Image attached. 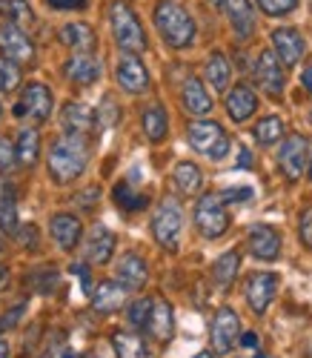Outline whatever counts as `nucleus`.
Listing matches in <instances>:
<instances>
[{
  "label": "nucleus",
  "mask_w": 312,
  "mask_h": 358,
  "mask_svg": "<svg viewBox=\"0 0 312 358\" xmlns=\"http://www.w3.org/2000/svg\"><path fill=\"white\" fill-rule=\"evenodd\" d=\"M255 358H269V355H255Z\"/></svg>",
  "instance_id": "4d7b16f0"
},
{
  "label": "nucleus",
  "mask_w": 312,
  "mask_h": 358,
  "mask_svg": "<svg viewBox=\"0 0 312 358\" xmlns=\"http://www.w3.org/2000/svg\"><path fill=\"white\" fill-rule=\"evenodd\" d=\"M224 106H227V115L232 117L235 124H243V121H249V117L255 115V109H258V95H255V89L249 86V83H235L229 92H227Z\"/></svg>",
  "instance_id": "6ab92c4d"
},
{
  "label": "nucleus",
  "mask_w": 312,
  "mask_h": 358,
  "mask_svg": "<svg viewBox=\"0 0 312 358\" xmlns=\"http://www.w3.org/2000/svg\"><path fill=\"white\" fill-rule=\"evenodd\" d=\"M241 347L255 350V347H258V336H255V333H243V336H241Z\"/></svg>",
  "instance_id": "a18cd8bd"
},
{
  "label": "nucleus",
  "mask_w": 312,
  "mask_h": 358,
  "mask_svg": "<svg viewBox=\"0 0 312 358\" xmlns=\"http://www.w3.org/2000/svg\"><path fill=\"white\" fill-rule=\"evenodd\" d=\"M23 313H26V304H17L12 313H6L3 318H0V330H9V327H15V324H17V318H20Z\"/></svg>",
  "instance_id": "c03bdc74"
},
{
  "label": "nucleus",
  "mask_w": 312,
  "mask_h": 358,
  "mask_svg": "<svg viewBox=\"0 0 312 358\" xmlns=\"http://www.w3.org/2000/svg\"><path fill=\"white\" fill-rule=\"evenodd\" d=\"M306 175H309V181H312V158H309V166H306Z\"/></svg>",
  "instance_id": "603ef678"
},
{
  "label": "nucleus",
  "mask_w": 312,
  "mask_h": 358,
  "mask_svg": "<svg viewBox=\"0 0 312 358\" xmlns=\"http://www.w3.org/2000/svg\"><path fill=\"white\" fill-rule=\"evenodd\" d=\"M146 333L158 344L172 341V336H175V313H172L169 301H164V298H152V313H149Z\"/></svg>",
  "instance_id": "412c9836"
},
{
  "label": "nucleus",
  "mask_w": 312,
  "mask_h": 358,
  "mask_svg": "<svg viewBox=\"0 0 312 358\" xmlns=\"http://www.w3.org/2000/svg\"><path fill=\"white\" fill-rule=\"evenodd\" d=\"M238 166H241V169H249V166H253V155H249V149H243V146H241V158H238Z\"/></svg>",
  "instance_id": "49530a36"
},
{
  "label": "nucleus",
  "mask_w": 312,
  "mask_h": 358,
  "mask_svg": "<svg viewBox=\"0 0 312 358\" xmlns=\"http://www.w3.org/2000/svg\"><path fill=\"white\" fill-rule=\"evenodd\" d=\"M172 184L178 187L180 195H198L204 187V175L192 161H180L172 172Z\"/></svg>",
  "instance_id": "7c9ffc66"
},
{
  "label": "nucleus",
  "mask_w": 312,
  "mask_h": 358,
  "mask_svg": "<svg viewBox=\"0 0 312 358\" xmlns=\"http://www.w3.org/2000/svg\"><path fill=\"white\" fill-rule=\"evenodd\" d=\"M253 135H255V141L261 146H272V143H278L281 138H284V121H281L278 115H267L255 124Z\"/></svg>",
  "instance_id": "f704fd0d"
},
{
  "label": "nucleus",
  "mask_w": 312,
  "mask_h": 358,
  "mask_svg": "<svg viewBox=\"0 0 312 358\" xmlns=\"http://www.w3.org/2000/svg\"><path fill=\"white\" fill-rule=\"evenodd\" d=\"M301 83H304L306 92H312V66H306V69L301 72Z\"/></svg>",
  "instance_id": "de8ad7c7"
},
{
  "label": "nucleus",
  "mask_w": 312,
  "mask_h": 358,
  "mask_svg": "<svg viewBox=\"0 0 312 358\" xmlns=\"http://www.w3.org/2000/svg\"><path fill=\"white\" fill-rule=\"evenodd\" d=\"M224 12L238 41H249L255 35V9L249 0H224Z\"/></svg>",
  "instance_id": "4be33fe9"
},
{
  "label": "nucleus",
  "mask_w": 312,
  "mask_h": 358,
  "mask_svg": "<svg viewBox=\"0 0 312 358\" xmlns=\"http://www.w3.org/2000/svg\"><path fill=\"white\" fill-rule=\"evenodd\" d=\"M192 358H215L212 352H198V355H192Z\"/></svg>",
  "instance_id": "3c124183"
},
{
  "label": "nucleus",
  "mask_w": 312,
  "mask_h": 358,
  "mask_svg": "<svg viewBox=\"0 0 312 358\" xmlns=\"http://www.w3.org/2000/svg\"><path fill=\"white\" fill-rule=\"evenodd\" d=\"M309 124H312V109H309Z\"/></svg>",
  "instance_id": "5fc2aeb1"
},
{
  "label": "nucleus",
  "mask_w": 312,
  "mask_h": 358,
  "mask_svg": "<svg viewBox=\"0 0 312 358\" xmlns=\"http://www.w3.org/2000/svg\"><path fill=\"white\" fill-rule=\"evenodd\" d=\"M255 3L269 17H284V15H292L298 9V0H255Z\"/></svg>",
  "instance_id": "58836bf2"
},
{
  "label": "nucleus",
  "mask_w": 312,
  "mask_h": 358,
  "mask_svg": "<svg viewBox=\"0 0 312 358\" xmlns=\"http://www.w3.org/2000/svg\"><path fill=\"white\" fill-rule=\"evenodd\" d=\"M246 244H249V252H253V258L258 261H275L281 255V232L269 224H255L253 229H249V238H246Z\"/></svg>",
  "instance_id": "dca6fc26"
},
{
  "label": "nucleus",
  "mask_w": 312,
  "mask_h": 358,
  "mask_svg": "<svg viewBox=\"0 0 312 358\" xmlns=\"http://www.w3.org/2000/svg\"><path fill=\"white\" fill-rule=\"evenodd\" d=\"M298 241L306 250H312V206H306V210L301 213V218H298Z\"/></svg>",
  "instance_id": "ea45409f"
},
{
  "label": "nucleus",
  "mask_w": 312,
  "mask_h": 358,
  "mask_svg": "<svg viewBox=\"0 0 312 358\" xmlns=\"http://www.w3.org/2000/svg\"><path fill=\"white\" fill-rule=\"evenodd\" d=\"M241 338V318L235 310L229 307H221L212 318V327H209V341H212V350L215 355H227L232 352L235 341Z\"/></svg>",
  "instance_id": "6e6552de"
},
{
  "label": "nucleus",
  "mask_w": 312,
  "mask_h": 358,
  "mask_svg": "<svg viewBox=\"0 0 312 358\" xmlns=\"http://www.w3.org/2000/svg\"><path fill=\"white\" fill-rule=\"evenodd\" d=\"M89 161V141L64 135L49 149V172L57 184H72L83 175Z\"/></svg>",
  "instance_id": "f03ea898"
},
{
  "label": "nucleus",
  "mask_w": 312,
  "mask_h": 358,
  "mask_svg": "<svg viewBox=\"0 0 312 358\" xmlns=\"http://www.w3.org/2000/svg\"><path fill=\"white\" fill-rule=\"evenodd\" d=\"M6 287H9V270L0 264V289H6Z\"/></svg>",
  "instance_id": "09e8293b"
},
{
  "label": "nucleus",
  "mask_w": 312,
  "mask_h": 358,
  "mask_svg": "<svg viewBox=\"0 0 312 358\" xmlns=\"http://www.w3.org/2000/svg\"><path fill=\"white\" fill-rule=\"evenodd\" d=\"M152 17H155V26H158V32L169 49H186V46L195 43V32H198L195 20L178 0H161V3L155 6Z\"/></svg>",
  "instance_id": "f257e3e1"
},
{
  "label": "nucleus",
  "mask_w": 312,
  "mask_h": 358,
  "mask_svg": "<svg viewBox=\"0 0 312 358\" xmlns=\"http://www.w3.org/2000/svg\"><path fill=\"white\" fill-rule=\"evenodd\" d=\"M149 313H152V298H138V301L129 304V324L135 327V330H146L149 324Z\"/></svg>",
  "instance_id": "4c0bfd02"
},
{
  "label": "nucleus",
  "mask_w": 312,
  "mask_h": 358,
  "mask_svg": "<svg viewBox=\"0 0 312 358\" xmlns=\"http://www.w3.org/2000/svg\"><path fill=\"white\" fill-rule=\"evenodd\" d=\"M17 227V198H15V187L0 181V229L3 232H15Z\"/></svg>",
  "instance_id": "473e14b6"
},
{
  "label": "nucleus",
  "mask_w": 312,
  "mask_h": 358,
  "mask_svg": "<svg viewBox=\"0 0 312 358\" xmlns=\"http://www.w3.org/2000/svg\"><path fill=\"white\" fill-rule=\"evenodd\" d=\"M15 152L20 166H35L41 158V135L35 127H20L17 141H15Z\"/></svg>",
  "instance_id": "c85d7f7f"
},
{
  "label": "nucleus",
  "mask_w": 312,
  "mask_h": 358,
  "mask_svg": "<svg viewBox=\"0 0 312 358\" xmlns=\"http://www.w3.org/2000/svg\"><path fill=\"white\" fill-rule=\"evenodd\" d=\"M57 41L64 43L66 49H72L75 55H95L98 46V35L89 23L78 20V23H64L57 29Z\"/></svg>",
  "instance_id": "f3484780"
},
{
  "label": "nucleus",
  "mask_w": 312,
  "mask_h": 358,
  "mask_svg": "<svg viewBox=\"0 0 312 358\" xmlns=\"http://www.w3.org/2000/svg\"><path fill=\"white\" fill-rule=\"evenodd\" d=\"M238 270H241V252L238 250H227L224 255H218L215 264H212V281L215 287H232V281L238 278Z\"/></svg>",
  "instance_id": "c756f323"
},
{
  "label": "nucleus",
  "mask_w": 312,
  "mask_h": 358,
  "mask_svg": "<svg viewBox=\"0 0 312 358\" xmlns=\"http://www.w3.org/2000/svg\"><path fill=\"white\" fill-rule=\"evenodd\" d=\"M64 72L72 83H80V86H89L101 78V61L95 55H72L69 61L64 64Z\"/></svg>",
  "instance_id": "a878e982"
},
{
  "label": "nucleus",
  "mask_w": 312,
  "mask_h": 358,
  "mask_svg": "<svg viewBox=\"0 0 312 358\" xmlns=\"http://www.w3.org/2000/svg\"><path fill=\"white\" fill-rule=\"evenodd\" d=\"M204 75H206V80H209V86L215 89V92H224L227 83H229V75H232L229 61L224 57V52H212V55L206 57Z\"/></svg>",
  "instance_id": "2f4dec72"
},
{
  "label": "nucleus",
  "mask_w": 312,
  "mask_h": 358,
  "mask_svg": "<svg viewBox=\"0 0 312 358\" xmlns=\"http://www.w3.org/2000/svg\"><path fill=\"white\" fill-rule=\"evenodd\" d=\"M115 232L109 229V227H104V224H98L95 229L89 232V238H86V261L89 264H109V258L115 255Z\"/></svg>",
  "instance_id": "5701e85b"
},
{
  "label": "nucleus",
  "mask_w": 312,
  "mask_h": 358,
  "mask_svg": "<svg viewBox=\"0 0 312 358\" xmlns=\"http://www.w3.org/2000/svg\"><path fill=\"white\" fill-rule=\"evenodd\" d=\"M17 86H20V66L15 61H9V57L0 55V92L12 95Z\"/></svg>",
  "instance_id": "e433bc0d"
},
{
  "label": "nucleus",
  "mask_w": 312,
  "mask_h": 358,
  "mask_svg": "<svg viewBox=\"0 0 312 358\" xmlns=\"http://www.w3.org/2000/svg\"><path fill=\"white\" fill-rule=\"evenodd\" d=\"M232 218L227 213V201L221 198V192H206L198 198L195 203V227L204 238L215 241V238H221L227 229H229Z\"/></svg>",
  "instance_id": "39448f33"
},
{
  "label": "nucleus",
  "mask_w": 312,
  "mask_h": 358,
  "mask_svg": "<svg viewBox=\"0 0 312 358\" xmlns=\"http://www.w3.org/2000/svg\"><path fill=\"white\" fill-rule=\"evenodd\" d=\"M0 358H9V344H6V338H0Z\"/></svg>",
  "instance_id": "8fccbe9b"
},
{
  "label": "nucleus",
  "mask_w": 312,
  "mask_h": 358,
  "mask_svg": "<svg viewBox=\"0 0 312 358\" xmlns=\"http://www.w3.org/2000/svg\"><path fill=\"white\" fill-rule=\"evenodd\" d=\"M0 55L15 64H32L35 61V43L20 26L6 23L0 26Z\"/></svg>",
  "instance_id": "ddd939ff"
},
{
  "label": "nucleus",
  "mask_w": 312,
  "mask_h": 358,
  "mask_svg": "<svg viewBox=\"0 0 312 358\" xmlns=\"http://www.w3.org/2000/svg\"><path fill=\"white\" fill-rule=\"evenodd\" d=\"M115 80H118V86L123 89V92H129V95H143L149 89V72H146L143 61L138 55H129V52L120 55V61L115 66Z\"/></svg>",
  "instance_id": "9d476101"
},
{
  "label": "nucleus",
  "mask_w": 312,
  "mask_h": 358,
  "mask_svg": "<svg viewBox=\"0 0 312 358\" xmlns=\"http://www.w3.org/2000/svg\"><path fill=\"white\" fill-rule=\"evenodd\" d=\"M253 75H255L258 86L264 89L269 98H281V92H284V86H287V72H284V64H281V57H278L272 49H264V52L258 55Z\"/></svg>",
  "instance_id": "1a4fd4ad"
},
{
  "label": "nucleus",
  "mask_w": 312,
  "mask_h": 358,
  "mask_svg": "<svg viewBox=\"0 0 312 358\" xmlns=\"http://www.w3.org/2000/svg\"><path fill=\"white\" fill-rule=\"evenodd\" d=\"M3 9H6V15L12 17V23L20 26V29H23V26L29 29V26H35V23H38L32 6H29L26 0H6V6H3Z\"/></svg>",
  "instance_id": "c9c22d12"
},
{
  "label": "nucleus",
  "mask_w": 312,
  "mask_h": 358,
  "mask_svg": "<svg viewBox=\"0 0 312 358\" xmlns=\"http://www.w3.org/2000/svg\"><path fill=\"white\" fill-rule=\"evenodd\" d=\"M60 127H64V132L69 138H86L89 141V135L98 127V112L80 101H72L60 109Z\"/></svg>",
  "instance_id": "9b49d317"
},
{
  "label": "nucleus",
  "mask_w": 312,
  "mask_h": 358,
  "mask_svg": "<svg viewBox=\"0 0 312 358\" xmlns=\"http://www.w3.org/2000/svg\"><path fill=\"white\" fill-rule=\"evenodd\" d=\"M180 229H183V213L175 198H164L158 210L152 213V235L164 250L178 252L180 247Z\"/></svg>",
  "instance_id": "423d86ee"
},
{
  "label": "nucleus",
  "mask_w": 312,
  "mask_h": 358,
  "mask_svg": "<svg viewBox=\"0 0 312 358\" xmlns=\"http://www.w3.org/2000/svg\"><path fill=\"white\" fill-rule=\"evenodd\" d=\"M0 117H3V106H0Z\"/></svg>",
  "instance_id": "6e6d98bb"
},
{
  "label": "nucleus",
  "mask_w": 312,
  "mask_h": 358,
  "mask_svg": "<svg viewBox=\"0 0 312 358\" xmlns=\"http://www.w3.org/2000/svg\"><path fill=\"white\" fill-rule=\"evenodd\" d=\"M275 292H278V275L275 273H253L243 287L246 304L255 315H264L269 310V304L275 301Z\"/></svg>",
  "instance_id": "f8f14e48"
},
{
  "label": "nucleus",
  "mask_w": 312,
  "mask_h": 358,
  "mask_svg": "<svg viewBox=\"0 0 312 358\" xmlns=\"http://www.w3.org/2000/svg\"><path fill=\"white\" fill-rule=\"evenodd\" d=\"M272 52L281 57V64L284 66H295L304 57V52H306V41H304V35L298 32V29L281 26V29L272 32Z\"/></svg>",
  "instance_id": "2eb2a0df"
},
{
  "label": "nucleus",
  "mask_w": 312,
  "mask_h": 358,
  "mask_svg": "<svg viewBox=\"0 0 312 358\" xmlns=\"http://www.w3.org/2000/svg\"><path fill=\"white\" fill-rule=\"evenodd\" d=\"M49 232L55 238V244L64 250V252H72L78 244H80V238H83V224L78 215L72 213H60L49 221Z\"/></svg>",
  "instance_id": "aec40b11"
},
{
  "label": "nucleus",
  "mask_w": 312,
  "mask_h": 358,
  "mask_svg": "<svg viewBox=\"0 0 312 358\" xmlns=\"http://www.w3.org/2000/svg\"><path fill=\"white\" fill-rule=\"evenodd\" d=\"M186 138L195 152L206 155L209 161H224L229 155V135L218 121H192L186 127Z\"/></svg>",
  "instance_id": "20e7f679"
},
{
  "label": "nucleus",
  "mask_w": 312,
  "mask_h": 358,
  "mask_svg": "<svg viewBox=\"0 0 312 358\" xmlns=\"http://www.w3.org/2000/svg\"><path fill=\"white\" fill-rule=\"evenodd\" d=\"M17 161V152H15V146L6 141V138H0V172H9Z\"/></svg>",
  "instance_id": "a19ab883"
},
{
  "label": "nucleus",
  "mask_w": 312,
  "mask_h": 358,
  "mask_svg": "<svg viewBox=\"0 0 312 358\" xmlns=\"http://www.w3.org/2000/svg\"><path fill=\"white\" fill-rule=\"evenodd\" d=\"M180 103H183L186 112L198 115V117L212 112V98H209V92H206V86H204L201 78L190 75L183 80V86H180Z\"/></svg>",
  "instance_id": "b1692460"
},
{
  "label": "nucleus",
  "mask_w": 312,
  "mask_h": 358,
  "mask_svg": "<svg viewBox=\"0 0 312 358\" xmlns=\"http://www.w3.org/2000/svg\"><path fill=\"white\" fill-rule=\"evenodd\" d=\"M78 358H95V355H78Z\"/></svg>",
  "instance_id": "864d4df0"
},
{
  "label": "nucleus",
  "mask_w": 312,
  "mask_h": 358,
  "mask_svg": "<svg viewBox=\"0 0 312 358\" xmlns=\"http://www.w3.org/2000/svg\"><path fill=\"white\" fill-rule=\"evenodd\" d=\"M112 198H115V203L120 206V210H127V213H141L149 203V198L143 192H138L135 187H129V184H118L112 189Z\"/></svg>",
  "instance_id": "72a5a7b5"
},
{
  "label": "nucleus",
  "mask_w": 312,
  "mask_h": 358,
  "mask_svg": "<svg viewBox=\"0 0 312 358\" xmlns=\"http://www.w3.org/2000/svg\"><path fill=\"white\" fill-rule=\"evenodd\" d=\"M115 281H118L123 289H127V292L143 289L146 281H149V266H146V261H143L141 255H135V252H127V255L118 261Z\"/></svg>",
  "instance_id": "a211bd4d"
},
{
  "label": "nucleus",
  "mask_w": 312,
  "mask_h": 358,
  "mask_svg": "<svg viewBox=\"0 0 312 358\" xmlns=\"http://www.w3.org/2000/svg\"><path fill=\"white\" fill-rule=\"evenodd\" d=\"M112 350L118 358H158V352H155V347L138 336V333H127L120 330L112 336Z\"/></svg>",
  "instance_id": "393cba45"
},
{
  "label": "nucleus",
  "mask_w": 312,
  "mask_h": 358,
  "mask_svg": "<svg viewBox=\"0 0 312 358\" xmlns=\"http://www.w3.org/2000/svg\"><path fill=\"white\" fill-rule=\"evenodd\" d=\"M109 26H112V38L115 43L129 52V55H143L146 52V35H143V26L138 20V15L123 3V0H115L109 6Z\"/></svg>",
  "instance_id": "7ed1b4c3"
},
{
  "label": "nucleus",
  "mask_w": 312,
  "mask_h": 358,
  "mask_svg": "<svg viewBox=\"0 0 312 358\" xmlns=\"http://www.w3.org/2000/svg\"><path fill=\"white\" fill-rule=\"evenodd\" d=\"M49 9H57V12H66V9H83L86 0H46Z\"/></svg>",
  "instance_id": "37998d69"
},
{
  "label": "nucleus",
  "mask_w": 312,
  "mask_h": 358,
  "mask_svg": "<svg viewBox=\"0 0 312 358\" xmlns=\"http://www.w3.org/2000/svg\"><path fill=\"white\" fill-rule=\"evenodd\" d=\"M141 124H143V135L149 143H161L169 132V117H166V109L161 103L146 106L141 115Z\"/></svg>",
  "instance_id": "cd10ccee"
},
{
  "label": "nucleus",
  "mask_w": 312,
  "mask_h": 358,
  "mask_svg": "<svg viewBox=\"0 0 312 358\" xmlns=\"http://www.w3.org/2000/svg\"><path fill=\"white\" fill-rule=\"evenodd\" d=\"M55 98H52V89L43 83H26L23 92H20V103L15 106L17 117H26L32 124H46L49 115H52Z\"/></svg>",
  "instance_id": "0eeeda50"
},
{
  "label": "nucleus",
  "mask_w": 312,
  "mask_h": 358,
  "mask_svg": "<svg viewBox=\"0 0 312 358\" xmlns=\"http://www.w3.org/2000/svg\"><path fill=\"white\" fill-rule=\"evenodd\" d=\"M278 166L284 172L287 181H298V178L306 172L309 158H306V138L304 135H290L284 143H281Z\"/></svg>",
  "instance_id": "4468645a"
},
{
  "label": "nucleus",
  "mask_w": 312,
  "mask_h": 358,
  "mask_svg": "<svg viewBox=\"0 0 312 358\" xmlns=\"http://www.w3.org/2000/svg\"><path fill=\"white\" fill-rule=\"evenodd\" d=\"M221 198L227 201V203H241V201H249V198H253V189H249V187H229V189H224L221 192Z\"/></svg>",
  "instance_id": "79ce46f5"
},
{
  "label": "nucleus",
  "mask_w": 312,
  "mask_h": 358,
  "mask_svg": "<svg viewBox=\"0 0 312 358\" xmlns=\"http://www.w3.org/2000/svg\"><path fill=\"white\" fill-rule=\"evenodd\" d=\"M127 301V289H123L118 281H101L92 292V307L98 313H118Z\"/></svg>",
  "instance_id": "bb28decb"
}]
</instances>
